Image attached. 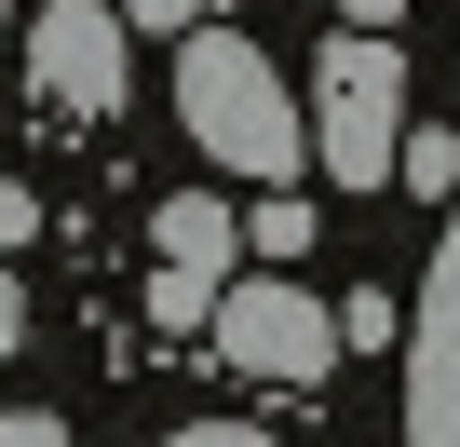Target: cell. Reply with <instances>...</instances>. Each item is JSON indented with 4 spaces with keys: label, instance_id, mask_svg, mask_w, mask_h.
<instances>
[{
    "label": "cell",
    "instance_id": "1",
    "mask_svg": "<svg viewBox=\"0 0 460 447\" xmlns=\"http://www.w3.org/2000/svg\"><path fill=\"white\" fill-rule=\"evenodd\" d=\"M176 122H190V149H203L230 190H298V176H325V163H312V122H298V95H285V68H271L258 41H230V28H190V41H176Z\"/></svg>",
    "mask_w": 460,
    "mask_h": 447
},
{
    "label": "cell",
    "instance_id": "2",
    "mask_svg": "<svg viewBox=\"0 0 460 447\" xmlns=\"http://www.w3.org/2000/svg\"><path fill=\"white\" fill-rule=\"evenodd\" d=\"M312 163H325V190H393L406 176V55H393V28L325 41V68H312Z\"/></svg>",
    "mask_w": 460,
    "mask_h": 447
},
{
    "label": "cell",
    "instance_id": "3",
    "mask_svg": "<svg viewBox=\"0 0 460 447\" xmlns=\"http://www.w3.org/2000/svg\"><path fill=\"white\" fill-rule=\"evenodd\" d=\"M339 353H352V339H339V312H325L298 272H244V285L217 299V366H244V380H271V393H312Z\"/></svg>",
    "mask_w": 460,
    "mask_h": 447
},
{
    "label": "cell",
    "instance_id": "4",
    "mask_svg": "<svg viewBox=\"0 0 460 447\" xmlns=\"http://www.w3.org/2000/svg\"><path fill=\"white\" fill-rule=\"evenodd\" d=\"M122 0H41L28 14V82H41V109H68V122H122V95H136V55H122Z\"/></svg>",
    "mask_w": 460,
    "mask_h": 447
},
{
    "label": "cell",
    "instance_id": "5",
    "mask_svg": "<svg viewBox=\"0 0 460 447\" xmlns=\"http://www.w3.org/2000/svg\"><path fill=\"white\" fill-rule=\"evenodd\" d=\"M149 245H163V258H190V272H230V258H258V245H244V217H230V190H176V203L149 217Z\"/></svg>",
    "mask_w": 460,
    "mask_h": 447
},
{
    "label": "cell",
    "instance_id": "6",
    "mask_svg": "<svg viewBox=\"0 0 460 447\" xmlns=\"http://www.w3.org/2000/svg\"><path fill=\"white\" fill-rule=\"evenodd\" d=\"M217 299H230L217 272H190V258H149V326H163V339H217Z\"/></svg>",
    "mask_w": 460,
    "mask_h": 447
},
{
    "label": "cell",
    "instance_id": "7",
    "mask_svg": "<svg viewBox=\"0 0 460 447\" xmlns=\"http://www.w3.org/2000/svg\"><path fill=\"white\" fill-rule=\"evenodd\" d=\"M244 245H258V258H312V203H298V190H258V203H244Z\"/></svg>",
    "mask_w": 460,
    "mask_h": 447
},
{
    "label": "cell",
    "instance_id": "8",
    "mask_svg": "<svg viewBox=\"0 0 460 447\" xmlns=\"http://www.w3.org/2000/svg\"><path fill=\"white\" fill-rule=\"evenodd\" d=\"M393 326H406V312H393L379 285H352V299H339V339H352V353H393Z\"/></svg>",
    "mask_w": 460,
    "mask_h": 447
},
{
    "label": "cell",
    "instance_id": "9",
    "mask_svg": "<svg viewBox=\"0 0 460 447\" xmlns=\"http://www.w3.org/2000/svg\"><path fill=\"white\" fill-rule=\"evenodd\" d=\"M406 190L447 203V190H460V136H406Z\"/></svg>",
    "mask_w": 460,
    "mask_h": 447
},
{
    "label": "cell",
    "instance_id": "10",
    "mask_svg": "<svg viewBox=\"0 0 460 447\" xmlns=\"http://www.w3.org/2000/svg\"><path fill=\"white\" fill-rule=\"evenodd\" d=\"M14 245H41V190H28V176H0V258H14Z\"/></svg>",
    "mask_w": 460,
    "mask_h": 447
},
{
    "label": "cell",
    "instance_id": "11",
    "mask_svg": "<svg viewBox=\"0 0 460 447\" xmlns=\"http://www.w3.org/2000/svg\"><path fill=\"white\" fill-rule=\"evenodd\" d=\"M122 14H136L149 41H190V28H203V0H122Z\"/></svg>",
    "mask_w": 460,
    "mask_h": 447
},
{
    "label": "cell",
    "instance_id": "12",
    "mask_svg": "<svg viewBox=\"0 0 460 447\" xmlns=\"http://www.w3.org/2000/svg\"><path fill=\"white\" fill-rule=\"evenodd\" d=\"M163 447H271L258 420H190V434H163Z\"/></svg>",
    "mask_w": 460,
    "mask_h": 447
},
{
    "label": "cell",
    "instance_id": "13",
    "mask_svg": "<svg viewBox=\"0 0 460 447\" xmlns=\"http://www.w3.org/2000/svg\"><path fill=\"white\" fill-rule=\"evenodd\" d=\"M0 447H68V420H55V407H14V420H0Z\"/></svg>",
    "mask_w": 460,
    "mask_h": 447
},
{
    "label": "cell",
    "instance_id": "14",
    "mask_svg": "<svg viewBox=\"0 0 460 447\" xmlns=\"http://www.w3.org/2000/svg\"><path fill=\"white\" fill-rule=\"evenodd\" d=\"M420 447H460V393H447V380L420 393Z\"/></svg>",
    "mask_w": 460,
    "mask_h": 447
},
{
    "label": "cell",
    "instance_id": "15",
    "mask_svg": "<svg viewBox=\"0 0 460 447\" xmlns=\"http://www.w3.org/2000/svg\"><path fill=\"white\" fill-rule=\"evenodd\" d=\"M14 339H28V299H14V272H0V366H14Z\"/></svg>",
    "mask_w": 460,
    "mask_h": 447
}]
</instances>
